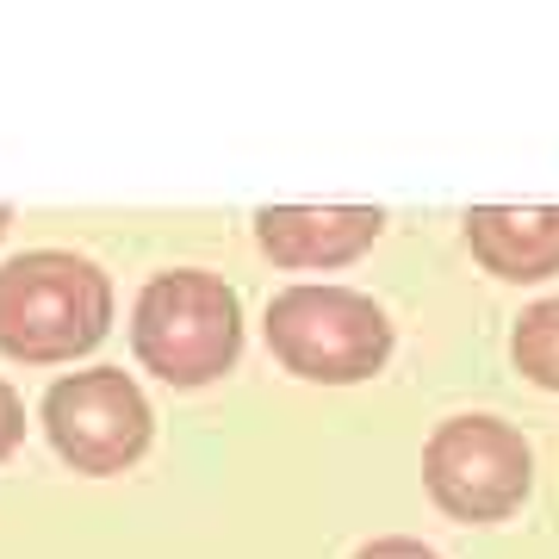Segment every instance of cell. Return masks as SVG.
I'll return each mask as SVG.
<instances>
[{
    "mask_svg": "<svg viewBox=\"0 0 559 559\" xmlns=\"http://www.w3.org/2000/svg\"><path fill=\"white\" fill-rule=\"evenodd\" d=\"M423 485L454 522H503L535 485V454L503 417H448L423 448Z\"/></svg>",
    "mask_w": 559,
    "mask_h": 559,
    "instance_id": "cell-4",
    "label": "cell"
},
{
    "mask_svg": "<svg viewBox=\"0 0 559 559\" xmlns=\"http://www.w3.org/2000/svg\"><path fill=\"white\" fill-rule=\"evenodd\" d=\"M112 323V280L69 249H25L0 267V355L50 367L75 360Z\"/></svg>",
    "mask_w": 559,
    "mask_h": 559,
    "instance_id": "cell-1",
    "label": "cell"
},
{
    "mask_svg": "<svg viewBox=\"0 0 559 559\" xmlns=\"http://www.w3.org/2000/svg\"><path fill=\"white\" fill-rule=\"evenodd\" d=\"M20 441H25V404H20V392H13V385L0 380V460L13 454Z\"/></svg>",
    "mask_w": 559,
    "mask_h": 559,
    "instance_id": "cell-9",
    "label": "cell"
},
{
    "mask_svg": "<svg viewBox=\"0 0 559 559\" xmlns=\"http://www.w3.org/2000/svg\"><path fill=\"white\" fill-rule=\"evenodd\" d=\"M7 224H13V212H7V205H0V237H7Z\"/></svg>",
    "mask_w": 559,
    "mask_h": 559,
    "instance_id": "cell-11",
    "label": "cell"
},
{
    "mask_svg": "<svg viewBox=\"0 0 559 559\" xmlns=\"http://www.w3.org/2000/svg\"><path fill=\"white\" fill-rule=\"evenodd\" d=\"M510 355L540 392H559V299H540L516 318V336H510Z\"/></svg>",
    "mask_w": 559,
    "mask_h": 559,
    "instance_id": "cell-8",
    "label": "cell"
},
{
    "mask_svg": "<svg viewBox=\"0 0 559 559\" xmlns=\"http://www.w3.org/2000/svg\"><path fill=\"white\" fill-rule=\"evenodd\" d=\"M466 242L498 280L559 274V205H473Z\"/></svg>",
    "mask_w": 559,
    "mask_h": 559,
    "instance_id": "cell-7",
    "label": "cell"
},
{
    "mask_svg": "<svg viewBox=\"0 0 559 559\" xmlns=\"http://www.w3.org/2000/svg\"><path fill=\"white\" fill-rule=\"evenodd\" d=\"M355 559H441V554L423 547V540H411V535H385V540H367Z\"/></svg>",
    "mask_w": 559,
    "mask_h": 559,
    "instance_id": "cell-10",
    "label": "cell"
},
{
    "mask_svg": "<svg viewBox=\"0 0 559 559\" xmlns=\"http://www.w3.org/2000/svg\"><path fill=\"white\" fill-rule=\"evenodd\" d=\"M267 348L299 380L355 385L385 367L392 323L367 293H348V286H286L267 305Z\"/></svg>",
    "mask_w": 559,
    "mask_h": 559,
    "instance_id": "cell-3",
    "label": "cell"
},
{
    "mask_svg": "<svg viewBox=\"0 0 559 559\" xmlns=\"http://www.w3.org/2000/svg\"><path fill=\"white\" fill-rule=\"evenodd\" d=\"M131 342L138 360L168 385H212L237 367L242 348V305L218 274L175 267L156 274L138 293L131 311Z\"/></svg>",
    "mask_w": 559,
    "mask_h": 559,
    "instance_id": "cell-2",
    "label": "cell"
},
{
    "mask_svg": "<svg viewBox=\"0 0 559 559\" xmlns=\"http://www.w3.org/2000/svg\"><path fill=\"white\" fill-rule=\"evenodd\" d=\"M44 429L75 473H124L150 448V404L124 367H87L44 392Z\"/></svg>",
    "mask_w": 559,
    "mask_h": 559,
    "instance_id": "cell-5",
    "label": "cell"
},
{
    "mask_svg": "<svg viewBox=\"0 0 559 559\" xmlns=\"http://www.w3.org/2000/svg\"><path fill=\"white\" fill-rule=\"evenodd\" d=\"M385 230L380 205H267L255 212V237L280 267H336L373 249Z\"/></svg>",
    "mask_w": 559,
    "mask_h": 559,
    "instance_id": "cell-6",
    "label": "cell"
}]
</instances>
